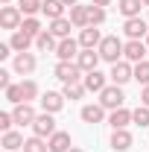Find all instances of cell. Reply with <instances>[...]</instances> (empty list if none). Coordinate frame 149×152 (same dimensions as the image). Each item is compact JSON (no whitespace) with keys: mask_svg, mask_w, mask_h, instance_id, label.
Masks as SVG:
<instances>
[{"mask_svg":"<svg viewBox=\"0 0 149 152\" xmlns=\"http://www.w3.org/2000/svg\"><path fill=\"white\" fill-rule=\"evenodd\" d=\"M32 132L38 134V137H53L56 134V120H53V114H38L35 123H32Z\"/></svg>","mask_w":149,"mask_h":152,"instance_id":"cell-4","label":"cell"},{"mask_svg":"<svg viewBox=\"0 0 149 152\" xmlns=\"http://www.w3.org/2000/svg\"><path fill=\"white\" fill-rule=\"evenodd\" d=\"M61 105H64V94L47 91V94L41 96V108H44L47 114H56V111H61Z\"/></svg>","mask_w":149,"mask_h":152,"instance_id":"cell-12","label":"cell"},{"mask_svg":"<svg viewBox=\"0 0 149 152\" xmlns=\"http://www.w3.org/2000/svg\"><path fill=\"white\" fill-rule=\"evenodd\" d=\"M41 6H44V0H20L18 3V9L23 15H29V18H32L35 12H41Z\"/></svg>","mask_w":149,"mask_h":152,"instance_id":"cell-30","label":"cell"},{"mask_svg":"<svg viewBox=\"0 0 149 152\" xmlns=\"http://www.w3.org/2000/svg\"><path fill=\"white\" fill-rule=\"evenodd\" d=\"M23 152H50V143H44V137H29L26 143H23Z\"/></svg>","mask_w":149,"mask_h":152,"instance_id":"cell-29","label":"cell"},{"mask_svg":"<svg viewBox=\"0 0 149 152\" xmlns=\"http://www.w3.org/2000/svg\"><path fill=\"white\" fill-rule=\"evenodd\" d=\"M146 53H149V47L143 44V41H131V38H129V44L123 47V56L129 58V61H134V64H137V61H143Z\"/></svg>","mask_w":149,"mask_h":152,"instance_id":"cell-11","label":"cell"},{"mask_svg":"<svg viewBox=\"0 0 149 152\" xmlns=\"http://www.w3.org/2000/svg\"><path fill=\"white\" fill-rule=\"evenodd\" d=\"M102 20H105V9L91 3V6H88V26H99Z\"/></svg>","mask_w":149,"mask_h":152,"instance_id":"cell-28","label":"cell"},{"mask_svg":"<svg viewBox=\"0 0 149 152\" xmlns=\"http://www.w3.org/2000/svg\"><path fill=\"white\" fill-rule=\"evenodd\" d=\"M20 94H23V102H32L38 96V85L32 79H26V82H20Z\"/></svg>","mask_w":149,"mask_h":152,"instance_id":"cell-31","label":"cell"},{"mask_svg":"<svg viewBox=\"0 0 149 152\" xmlns=\"http://www.w3.org/2000/svg\"><path fill=\"white\" fill-rule=\"evenodd\" d=\"M70 26H73L70 18H56L53 23H50V32H53L56 38H70Z\"/></svg>","mask_w":149,"mask_h":152,"instance_id":"cell-23","label":"cell"},{"mask_svg":"<svg viewBox=\"0 0 149 152\" xmlns=\"http://www.w3.org/2000/svg\"><path fill=\"white\" fill-rule=\"evenodd\" d=\"M9 50H12V44H0V58L9 56Z\"/></svg>","mask_w":149,"mask_h":152,"instance_id":"cell-39","label":"cell"},{"mask_svg":"<svg viewBox=\"0 0 149 152\" xmlns=\"http://www.w3.org/2000/svg\"><path fill=\"white\" fill-rule=\"evenodd\" d=\"M70 152H85V149H79V146H73V149H70Z\"/></svg>","mask_w":149,"mask_h":152,"instance_id":"cell-42","label":"cell"},{"mask_svg":"<svg viewBox=\"0 0 149 152\" xmlns=\"http://www.w3.org/2000/svg\"><path fill=\"white\" fill-rule=\"evenodd\" d=\"M70 23L73 26H79V29H85L88 26V6H70Z\"/></svg>","mask_w":149,"mask_h":152,"instance_id":"cell-21","label":"cell"},{"mask_svg":"<svg viewBox=\"0 0 149 152\" xmlns=\"http://www.w3.org/2000/svg\"><path fill=\"white\" fill-rule=\"evenodd\" d=\"M131 123H137L140 129L149 126V108H146V105H137V108L131 111Z\"/></svg>","mask_w":149,"mask_h":152,"instance_id":"cell-33","label":"cell"},{"mask_svg":"<svg viewBox=\"0 0 149 152\" xmlns=\"http://www.w3.org/2000/svg\"><path fill=\"white\" fill-rule=\"evenodd\" d=\"M9 85H12V82H9V70H0V88L6 91Z\"/></svg>","mask_w":149,"mask_h":152,"instance_id":"cell-37","label":"cell"},{"mask_svg":"<svg viewBox=\"0 0 149 152\" xmlns=\"http://www.w3.org/2000/svg\"><path fill=\"white\" fill-rule=\"evenodd\" d=\"M85 88L88 91H96V94H102L108 85H105V73H99V70H91V73H85Z\"/></svg>","mask_w":149,"mask_h":152,"instance_id":"cell-15","label":"cell"},{"mask_svg":"<svg viewBox=\"0 0 149 152\" xmlns=\"http://www.w3.org/2000/svg\"><path fill=\"white\" fill-rule=\"evenodd\" d=\"M56 79H61L67 85V82H82L85 76H82V67L76 61H58L56 64Z\"/></svg>","mask_w":149,"mask_h":152,"instance_id":"cell-3","label":"cell"},{"mask_svg":"<svg viewBox=\"0 0 149 152\" xmlns=\"http://www.w3.org/2000/svg\"><path fill=\"white\" fill-rule=\"evenodd\" d=\"M15 70L23 73V76H29L35 70V56H32V53H18V56H15Z\"/></svg>","mask_w":149,"mask_h":152,"instance_id":"cell-16","label":"cell"},{"mask_svg":"<svg viewBox=\"0 0 149 152\" xmlns=\"http://www.w3.org/2000/svg\"><path fill=\"white\" fill-rule=\"evenodd\" d=\"M12 50H18V53H26L29 50V44H32V35H26L23 29H15V35H12Z\"/></svg>","mask_w":149,"mask_h":152,"instance_id":"cell-22","label":"cell"},{"mask_svg":"<svg viewBox=\"0 0 149 152\" xmlns=\"http://www.w3.org/2000/svg\"><path fill=\"white\" fill-rule=\"evenodd\" d=\"M6 99H9V102H23L20 85H9V88H6Z\"/></svg>","mask_w":149,"mask_h":152,"instance_id":"cell-35","label":"cell"},{"mask_svg":"<svg viewBox=\"0 0 149 152\" xmlns=\"http://www.w3.org/2000/svg\"><path fill=\"white\" fill-rule=\"evenodd\" d=\"M143 6H149V0H143Z\"/></svg>","mask_w":149,"mask_h":152,"instance_id":"cell-43","label":"cell"},{"mask_svg":"<svg viewBox=\"0 0 149 152\" xmlns=\"http://www.w3.org/2000/svg\"><path fill=\"white\" fill-rule=\"evenodd\" d=\"M41 12H44V15H47L50 20H56V18H64V3H61V0H44Z\"/></svg>","mask_w":149,"mask_h":152,"instance_id":"cell-20","label":"cell"},{"mask_svg":"<svg viewBox=\"0 0 149 152\" xmlns=\"http://www.w3.org/2000/svg\"><path fill=\"white\" fill-rule=\"evenodd\" d=\"M20 29L26 32V35H32V38H38L44 29H41V23H38L35 18H23V23H20Z\"/></svg>","mask_w":149,"mask_h":152,"instance_id":"cell-32","label":"cell"},{"mask_svg":"<svg viewBox=\"0 0 149 152\" xmlns=\"http://www.w3.org/2000/svg\"><path fill=\"white\" fill-rule=\"evenodd\" d=\"M123 85H108L102 94H99V105L102 108H111V111H117V108H123Z\"/></svg>","mask_w":149,"mask_h":152,"instance_id":"cell-2","label":"cell"},{"mask_svg":"<svg viewBox=\"0 0 149 152\" xmlns=\"http://www.w3.org/2000/svg\"><path fill=\"white\" fill-rule=\"evenodd\" d=\"M146 47H149V35H146Z\"/></svg>","mask_w":149,"mask_h":152,"instance_id":"cell-44","label":"cell"},{"mask_svg":"<svg viewBox=\"0 0 149 152\" xmlns=\"http://www.w3.org/2000/svg\"><path fill=\"white\" fill-rule=\"evenodd\" d=\"M12 123H15V117H12V114H0V129H3V132H12Z\"/></svg>","mask_w":149,"mask_h":152,"instance_id":"cell-36","label":"cell"},{"mask_svg":"<svg viewBox=\"0 0 149 152\" xmlns=\"http://www.w3.org/2000/svg\"><path fill=\"white\" fill-rule=\"evenodd\" d=\"M140 6H143V0H120V15L129 20V18H140Z\"/></svg>","mask_w":149,"mask_h":152,"instance_id":"cell-18","label":"cell"},{"mask_svg":"<svg viewBox=\"0 0 149 152\" xmlns=\"http://www.w3.org/2000/svg\"><path fill=\"white\" fill-rule=\"evenodd\" d=\"M131 143H134L131 132H126V129H114V134H111V146H114L117 152H126V149H131Z\"/></svg>","mask_w":149,"mask_h":152,"instance_id":"cell-14","label":"cell"},{"mask_svg":"<svg viewBox=\"0 0 149 152\" xmlns=\"http://www.w3.org/2000/svg\"><path fill=\"white\" fill-rule=\"evenodd\" d=\"M123 47H126V44H123L117 35H108V38H102V44L96 47V53H99V58H102V61L117 64V61H120V56H123Z\"/></svg>","mask_w":149,"mask_h":152,"instance_id":"cell-1","label":"cell"},{"mask_svg":"<svg viewBox=\"0 0 149 152\" xmlns=\"http://www.w3.org/2000/svg\"><path fill=\"white\" fill-rule=\"evenodd\" d=\"M23 143H26V140H23V137H20L18 132H3V146H6V149H9V152L20 149Z\"/></svg>","mask_w":149,"mask_h":152,"instance_id":"cell-27","label":"cell"},{"mask_svg":"<svg viewBox=\"0 0 149 152\" xmlns=\"http://www.w3.org/2000/svg\"><path fill=\"white\" fill-rule=\"evenodd\" d=\"M85 91H88V88H85V82H67L61 94H64V99H82Z\"/></svg>","mask_w":149,"mask_h":152,"instance_id":"cell-26","label":"cell"},{"mask_svg":"<svg viewBox=\"0 0 149 152\" xmlns=\"http://www.w3.org/2000/svg\"><path fill=\"white\" fill-rule=\"evenodd\" d=\"M102 117H105V108L102 105H85L82 108V120L85 123H102Z\"/></svg>","mask_w":149,"mask_h":152,"instance_id":"cell-24","label":"cell"},{"mask_svg":"<svg viewBox=\"0 0 149 152\" xmlns=\"http://www.w3.org/2000/svg\"><path fill=\"white\" fill-rule=\"evenodd\" d=\"M61 3H64V6H76V0H61Z\"/></svg>","mask_w":149,"mask_h":152,"instance_id":"cell-41","label":"cell"},{"mask_svg":"<svg viewBox=\"0 0 149 152\" xmlns=\"http://www.w3.org/2000/svg\"><path fill=\"white\" fill-rule=\"evenodd\" d=\"M79 44H82V50H93V47H99V44H102L99 29H96V26H85V29L79 32Z\"/></svg>","mask_w":149,"mask_h":152,"instance_id":"cell-10","label":"cell"},{"mask_svg":"<svg viewBox=\"0 0 149 152\" xmlns=\"http://www.w3.org/2000/svg\"><path fill=\"white\" fill-rule=\"evenodd\" d=\"M93 6H108V3H111V0H91Z\"/></svg>","mask_w":149,"mask_h":152,"instance_id":"cell-40","label":"cell"},{"mask_svg":"<svg viewBox=\"0 0 149 152\" xmlns=\"http://www.w3.org/2000/svg\"><path fill=\"white\" fill-rule=\"evenodd\" d=\"M79 41H73V38H61L58 41V47H56V56H58V61H70L73 56H79Z\"/></svg>","mask_w":149,"mask_h":152,"instance_id":"cell-7","label":"cell"},{"mask_svg":"<svg viewBox=\"0 0 149 152\" xmlns=\"http://www.w3.org/2000/svg\"><path fill=\"white\" fill-rule=\"evenodd\" d=\"M35 47H38V50H44V53L56 50V47H58V44H56V35H53L50 29H44V32H41V35L35 38Z\"/></svg>","mask_w":149,"mask_h":152,"instance_id":"cell-25","label":"cell"},{"mask_svg":"<svg viewBox=\"0 0 149 152\" xmlns=\"http://www.w3.org/2000/svg\"><path fill=\"white\" fill-rule=\"evenodd\" d=\"M20 9H15V6H3V12H0V23H3V29H20Z\"/></svg>","mask_w":149,"mask_h":152,"instance_id":"cell-8","label":"cell"},{"mask_svg":"<svg viewBox=\"0 0 149 152\" xmlns=\"http://www.w3.org/2000/svg\"><path fill=\"white\" fill-rule=\"evenodd\" d=\"M108 123H111V129H126V126L131 123V111L129 108H117V111H111Z\"/></svg>","mask_w":149,"mask_h":152,"instance_id":"cell-19","label":"cell"},{"mask_svg":"<svg viewBox=\"0 0 149 152\" xmlns=\"http://www.w3.org/2000/svg\"><path fill=\"white\" fill-rule=\"evenodd\" d=\"M140 102L149 108V85H143V94H140Z\"/></svg>","mask_w":149,"mask_h":152,"instance_id":"cell-38","label":"cell"},{"mask_svg":"<svg viewBox=\"0 0 149 152\" xmlns=\"http://www.w3.org/2000/svg\"><path fill=\"white\" fill-rule=\"evenodd\" d=\"M108 76L114 79V85H126L129 79H134V67L129 61H117V64H111V73Z\"/></svg>","mask_w":149,"mask_h":152,"instance_id":"cell-6","label":"cell"},{"mask_svg":"<svg viewBox=\"0 0 149 152\" xmlns=\"http://www.w3.org/2000/svg\"><path fill=\"white\" fill-rule=\"evenodd\" d=\"M123 32H126L131 41H140V38L149 35V26H146V20H143V18H129L126 23H123Z\"/></svg>","mask_w":149,"mask_h":152,"instance_id":"cell-5","label":"cell"},{"mask_svg":"<svg viewBox=\"0 0 149 152\" xmlns=\"http://www.w3.org/2000/svg\"><path fill=\"white\" fill-rule=\"evenodd\" d=\"M12 117H15V123H18V126H32L38 114H35V108H32L29 102H18V108L12 111Z\"/></svg>","mask_w":149,"mask_h":152,"instance_id":"cell-9","label":"cell"},{"mask_svg":"<svg viewBox=\"0 0 149 152\" xmlns=\"http://www.w3.org/2000/svg\"><path fill=\"white\" fill-rule=\"evenodd\" d=\"M3 3H12V0H3Z\"/></svg>","mask_w":149,"mask_h":152,"instance_id":"cell-45","label":"cell"},{"mask_svg":"<svg viewBox=\"0 0 149 152\" xmlns=\"http://www.w3.org/2000/svg\"><path fill=\"white\" fill-rule=\"evenodd\" d=\"M47 143H50V152H70V149H73V146H70V134H67V132H56Z\"/></svg>","mask_w":149,"mask_h":152,"instance_id":"cell-17","label":"cell"},{"mask_svg":"<svg viewBox=\"0 0 149 152\" xmlns=\"http://www.w3.org/2000/svg\"><path fill=\"white\" fill-rule=\"evenodd\" d=\"M76 64L82 67V73H91V70H96V64H99V53H93V50H82V53L76 56Z\"/></svg>","mask_w":149,"mask_h":152,"instance_id":"cell-13","label":"cell"},{"mask_svg":"<svg viewBox=\"0 0 149 152\" xmlns=\"http://www.w3.org/2000/svg\"><path fill=\"white\" fill-rule=\"evenodd\" d=\"M134 79L140 85H149V61H137L134 64Z\"/></svg>","mask_w":149,"mask_h":152,"instance_id":"cell-34","label":"cell"}]
</instances>
